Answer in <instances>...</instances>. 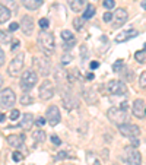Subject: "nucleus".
<instances>
[{"mask_svg":"<svg viewBox=\"0 0 146 165\" xmlns=\"http://www.w3.org/2000/svg\"><path fill=\"white\" fill-rule=\"evenodd\" d=\"M70 155L67 153L66 151H61V152H59V155L56 156V159H64V158H69Z\"/></svg>","mask_w":146,"mask_h":165,"instance_id":"obj_41","label":"nucleus"},{"mask_svg":"<svg viewBox=\"0 0 146 165\" xmlns=\"http://www.w3.org/2000/svg\"><path fill=\"white\" fill-rule=\"evenodd\" d=\"M102 19H104V22H111L113 20V13L111 12H105L104 16H102Z\"/></svg>","mask_w":146,"mask_h":165,"instance_id":"obj_39","label":"nucleus"},{"mask_svg":"<svg viewBox=\"0 0 146 165\" xmlns=\"http://www.w3.org/2000/svg\"><path fill=\"white\" fill-rule=\"evenodd\" d=\"M35 83H38V75L34 72V70H27V72H24V75H22V78H20V88H22V91H25V92H28V91H31L34 86H35Z\"/></svg>","mask_w":146,"mask_h":165,"instance_id":"obj_5","label":"nucleus"},{"mask_svg":"<svg viewBox=\"0 0 146 165\" xmlns=\"http://www.w3.org/2000/svg\"><path fill=\"white\" fill-rule=\"evenodd\" d=\"M61 38H63L64 42H76V38H75L73 32H70L69 29H63L61 31Z\"/></svg>","mask_w":146,"mask_h":165,"instance_id":"obj_24","label":"nucleus"},{"mask_svg":"<svg viewBox=\"0 0 146 165\" xmlns=\"http://www.w3.org/2000/svg\"><path fill=\"white\" fill-rule=\"evenodd\" d=\"M83 98L88 104H95L97 102V94L93 92V89H91V88H85L83 89Z\"/></svg>","mask_w":146,"mask_h":165,"instance_id":"obj_20","label":"nucleus"},{"mask_svg":"<svg viewBox=\"0 0 146 165\" xmlns=\"http://www.w3.org/2000/svg\"><path fill=\"white\" fill-rule=\"evenodd\" d=\"M32 139L37 143H41L46 140V132L44 130H34L32 132Z\"/></svg>","mask_w":146,"mask_h":165,"instance_id":"obj_25","label":"nucleus"},{"mask_svg":"<svg viewBox=\"0 0 146 165\" xmlns=\"http://www.w3.org/2000/svg\"><path fill=\"white\" fill-rule=\"evenodd\" d=\"M126 162L129 165H140L142 164V156H140V152L133 148V146H129L126 148Z\"/></svg>","mask_w":146,"mask_h":165,"instance_id":"obj_11","label":"nucleus"},{"mask_svg":"<svg viewBox=\"0 0 146 165\" xmlns=\"http://www.w3.org/2000/svg\"><path fill=\"white\" fill-rule=\"evenodd\" d=\"M22 3H24V6L29 9V10H37L38 7L42 6V3H44V0H22Z\"/></svg>","mask_w":146,"mask_h":165,"instance_id":"obj_19","label":"nucleus"},{"mask_svg":"<svg viewBox=\"0 0 146 165\" xmlns=\"http://www.w3.org/2000/svg\"><path fill=\"white\" fill-rule=\"evenodd\" d=\"M134 59H136L137 63H140V64H145V63H146V51H145V48H142V50H139V51H136V54H134Z\"/></svg>","mask_w":146,"mask_h":165,"instance_id":"obj_27","label":"nucleus"},{"mask_svg":"<svg viewBox=\"0 0 146 165\" xmlns=\"http://www.w3.org/2000/svg\"><path fill=\"white\" fill-rule=\"evenodd\" d=\"M102 5H104V7H105V9L111 10V9H114V7H115V2H114V0H104V2H102Z\"/></svg>","mask_w":146,"mask_h":165,"instance_id":"obj_33","label":"nucleus"},{"mask_svg":"<svg viewBox=\"0 0 146 165\" xmlns=\"http://www.w3.org/2000/svg\"><path fill=\"white\" fill-rule=\"evenodd\" d=\"M0 31H2V29H0Z\"/></svg>","mask_w":146,"mask_h":165,"instance_id":"obj_52","label":"nucleus"},{"mask_svg":"<svg viewBox=\"0 0 146 165\" xmlns=\"http://www.w3.org/2000/svg\"><path fill=\"white\" fill-rule=\"evenodd\" d=\"M61 120V114H60V110L57 105H51L47 108V112H46V121L48 123L50 126H57Z\"/></svg>","mask_w":146,"mask_h":165,"instance_id":"obj_10","label":"nucleus"},{"mask_svg":"<svg viewBox=\"0 0 146 165\" xmlns=\"http://www.w3.org/2000/svg\"><path fill=\"white\" fill-rule=\"evenodd\" d=\"M35 123H37L38 126H44L47 121H46V119H42V117H38V119L35 120Z\"/></svg>","mask_w":146,"mask_h":165,"instance_id":"obj_45","label":"nucleus"},{"mask_svg":"<svg viewBox=\"0 0 146 165\" xmlns=\"http://www.w3.org/2000/svg\"><path fill=\"white\" fill-rule=\"evenodd\" d=\"M12 158H13L15 162H19V161L24 159V155H22L20 152H13V153H12Z\"/></svg>","mask_w":146,"mask_h":165,"instance_id":"obj_37","label":"nucleus"},{"mask_svg":"<svg viewBox=\"0 0 146 165\" xmlns=\"http://www.w3.org/2000/svg\"><path fill=\"white\" fill-rule=\"evenodd\" d=\"M119 132L126 138H137L140 134V127L133 123H123V124H119Z\"/></svg>","mask_w":146,"mask_h":165,"instance_id":"obj_8","label":"nucleus"},{"mask_svg":"<svg viewBox=\"0 0 146 165\" xmlns=\"http://www.w3.org/2000/svg\"><path fill=\"white\" fill-rule=\"evenodd\" d=\"M139 140H137V139H133V142H132V145H133V148H134V146H139Z\"/></svg>","mask_w":146,"mask_h":165,"instance_id":"obj_47","label":"nucleus"},{"mask_svg":"<svg viewBox=\"0 0 146 165\" xmlns=\"http://www.w3.org/2000/svg\"><path fill=\"white\" fill-rule=\"evenodd\" d=\"M20 117V112H19V110H12V111H10V116H9V119L12 120V121H15V120H18Z\"/></svg>","mask_w":146,"mask_h":165,"instance_id":"obj_35","label":"nucleus"},{"mask_svg":"<svg viewBox=\"0 0 146 165\" xmlns=\"http://www.w3.org/2000/svg\"><path fill=\"white\" fill-rule=\"evenodd\" d=\"M3 85V78H2V75H0V86Z\"/></svg>","mask_w":146,"mask_h":165,"instance_id":"obj_51","label":"nucleus"},{"mask_svg":"<svg viewBox=\"0 0 146 165\" xmlns=\"http://www.w3.org/2000/svg\"><path fill=\"white\" fill-rule=\"evenodd\" d=\"M38 95H40L41 99H44V101H47V99H51L54 97V85L51 80H42L40 83V88H38Z\"/></svg>","mask_w":146,"mask_h":165,"instance_id":"obj_7","label":"nucleus"},{"mask_svg":"<svg viewBox=\"0 0 146 165\" xmlns=\"http://www.w3.org/2000/svg\"><path fill=\"white\" fill-rule=\"evenodd\" d=\"M93 15H95V6L93 5H88L83 15H82V19H91Z\"/></svg>","mask_w":146,"mask_h":165,"instance_id":"obj_26","label":"nucleus"},{"mask_svg":"<svg viewBox=\"0 0 146 165\" xmlns=\"http://www.w3.org/2000/svg\"><path fill=\"white\" fill-rule=\"evenodd\" d=\"M140 86H142V89H145L146 88V72H143L142 75H140Z\"/></svg>","mask_w":146,"mask_h":165,"instance_id":"obj_38","label":"nucleus"},{"mask_svg":"<svg viewBox=\"0 0 146 165\" xmlns=\"http://www.w3.org/2000/svg\"><path fill=\"white\" fill-rule=\"evenodd\" d=\"M127 18H129V13H127V10L124 7H120V9H117L115 13H113V19L115 22V27H123L126 24Z\"/></svg>","mask_w":146,"mask_h":165,"instance_id":"obj_15","label":"nucleus"},{"mask_svg":"<svg viewBox=\"0 0 146 165\" xmlns=\"http://www.w3.org/2000/svg\"><path fill=\"white\" fill-rule=\"evenodd\" d=\"M107 117L108 120L114 123V124H123V123H127V111L126 110H121L120 107H111L108 108L107 111Z\"/></svg>","mask_w":146,"mask_h":165,"instance_id":"obj_4","label":"nucleus"},{"mask_svg":"<svg viewBox=\"0 0 146 165\" xmlns=\"http://www.w3.org/2000/svg\"><path fill=\"white\" fill-rule=\"evenodd\" d=\"M73 27L76 31H82L83 29V19L82 18H75L73 19Z\"/></svg>","mask_w":146,"mask_h":165,"instance_id":"obj_30","label":"nucleus"},{"mask_svg":"<svg viewBox=\"0 0 146 165\" xmlns=\"http://www.w3.org/2000/svg\"><path fill=\"white\" fill-rule=\"evenodd\" d=\"M5 120H6V116H5L3 112H0V123H3Z\"/></svg>","mask_w":146,"mask_h":165,"instance_id":"obj_48","label":"nucleus"},{"mask_svg":"<svg viewBox=\"0 0 146 165\" xmlns=\"http://www.w3.org/2000/svg\"><path fill=\"white\" fill-rule=\"evenodd\" d=\"M19 102H20V104H22V105H31V104H32V102H34L32 95H29V94H24V95L20 97Z\"/></svg>","mask_w":146,"mask_h":165,"instance_id":"obj_28","label":"nucleus"},{"mask_svg":"<svg viewBox=\"0 0 146 165\" xmlns=\"http://www.w3.org/2000/svg\"><path fill=\"white\" fill-rule=\"evenodd\" d=\"M38 47L46 56H53L56 51V40L54 35L48 31H40L38 34Z\"/></svg>","mask_w":146,"mask_h":165,"instance_id":"obj_1","label":"nucleus"},{"mask_svg":"<svg viewBox=\"0 0 146 165\" xmlns=\"http://www.w3.org/2000/svg\"><path fill=\"white\" fill-rule=\"evenodd\" d=\"M66 78L67 80L70 82V83H76V82H79L82 79V76H80V72L78 69H73V70H69L66 73Z\"/></svg>","mask_w":146,"mask_h":165,"instance_id":"obj_21","label":"nucleus"},{"mask_svg":"<svg viewBox=\"0 0 146 165\" xmlns=\"http://www.w3.org/2000/svg\"><path fill=\"white\" fill-rule=\"evenodd\" d=\"M5 6L9 9L10 13H12V9H13V12H16V3H15V0H5Z\"/></svg>","mask_w":146,"mask_h":165,"instance_id":"obj_32","label":"nucleus"},{"mask_svg":"<svg viewBox=\"0 0 146 165\" xmlns=\"http://www.w3.org/2000/svg\"><path fill=\"white\" fill-rule=\"evenodd\" d=\"M19 28L24 31V34L25 35H31L34 31V19L31 18V16H28V15H25V16H22V19H20V24H19Z\"/></svg>","mask_w":146,"mask_h":165,"instance_id":"obj_14","label":"nucleus"},{"mask_svg":"<svg viewBox=\"0 0 146 165\" xmlns=\"http://www.w3.org/2000/svg\"><path fill=\"white\" fill-rule=\"evenodd\" d=\"M16 104V95H15L13 89L10 88H5L0 91V107L3 110H10L12 107Z\"/></svg>","mask_w":146,"mask_h":165,"instance_id":"obj_3","label":"nucleus"},{"mask_svg":"<svg viewBox=\"0 0 146 165\" xmlns=\"http://www.w3.org/2000/svg\"><path fill=\"white\" fill-rule=\"evenodd\" d=\"M142 9H143V10L146 9V3H145V0H142Z\"/></svg>","mask_w":146,"mask_h":165,"instance_id":"obj_50","label":"nucleus"},{"mask_svg":"<svg viewBox=\"0 0 146 165\" xmlns=\"http://www.w3.org/2000/svg\"><path fill=\"white\" fill-rule=\"evenodd\" d=\"M5 61H6V54H5V51L0 48V67L5 64Z\"/></svg>","mask_w":146,"mask_h":165,"instance_id":"obj_42","label":"nucleus"},{"mask_svg":"<svg viewBox=\"0 0 146 165\" xmlns=\"http://www.w3.org/2000/svg\"><path fill=\"white\" fill-rule=\"evenodd\" d=\"M10 12H9V9H7L5 5H2L0 3V24H5V22H7L9 20V18H10Z\"/></svg>","mask_w":146,"mask_h":165,"instance_id":"obj_23","label":"nucleus"},{"mask_svg":"<svg viewBox=\"0 0 146 165\" xmlns=\"http://www.w3.org/2000/svg\"><path fill=\"white\" fill-rule=\"evenodd\" d=\"M19 46H20V42L18 40H13V42H12V48L10 50H18L19 48Z\"/></svg>","mask_w":146,"mask_h":165,"instance_id":"obj_44","label":"nucleus"},{"mask_svg":"<svg viewBox=\"0 0 146 165\" xmlns=\"http://www.w3.org/2000/svg\"><path fill=\"white\" fill-rule=\"evenodd\" d=\"M123 64H124V63H123V60H117V61L113 64V70H114V72H121Z\"/></svg>","mask_w":146,"mask_h":165,"instance_id":"obj_34","label":"nucleus"},{"mask_svg":"<svg viewBox=\"0 0 146 165\" xmlns=\"http://www.w3.org/2000/svg\"><path fill=\"white\" fill-rule=\"evenodd\" d=\"M24 64H25V54L24 53H18L13 59L10 60L9 67H7V73L10 76H19L20 72L24 70Z\"/></svg>","mask_w":146,"mask_h":165,"instance_id":"obj_2","label":"nucleus"},{"mask_svg":"<svg viewBox=\"0 0 146 165\" xmlns=\"http://www.w3.org/2000/svg\"><path fill=\"white\" fill-rule=\"evenodd\" d=\"M12 41V37L9 35L7 32H5V31H0V42L2 44H7V42H10Z\"/></svg>","mask_w":146,"mask_h":165,"instance_id":"obj_29","label":"nucleus"},{"mask_svg":"<svg viewBox=\"0 0 146 165\" xmlns=\"http://www.w3.org/2000/svg\"><path fill=\"white\" fill-rule=\"evenodd\" d=\"M6 140L12 148L19 149V148H22L24 143H25V136H24V134H10V136H7Z\"/></svg>","mask_w":146,"mask_h":165,"instance_id":"obj_16","label":"nucleus"},{"mask_svg":"<svg viewBox=\"0 0 146 165\" xmlns=\"http://www.w3.org/2000/svg\"><path fill=\"white\" fill-rule=\"evenodd\" d=\"M34 123H35V119H34L32 114H24L22 117H20V121H19V127L20 129H24V130H31L32 129Z\"/></svg>","mask_w":146,"mask_h":165,"instance_id":"obj_17","label":"nucleus"},{"mask_svg":"<svg viewBox=\"0 0 146 165\" xmlns=\"http://www.w3.org/2000/svg\"><path fill=\"white\" fill-rule=\"evenodd\" d=\"M107 89L111 95H117V97L127 94V86L123 80H110L107 85Z\"/></svg>","mask_w":146,"mask_h":165,"instance_id":"obj_9","label":"nucleus"},{"mask_svg":"<svg viewBox=\"0 0 146 165\" xmlns=\"http://www.w3.org/2000/svg\"><path fill=\"white\" fill-rule=\"evenodd\" d=\"M132 111L134 114V117H137V119L143 120L145 119V99H134V102H133L132 105Z\"/></svg>","mask_w":146,"mask_h":165,"instance_id":"obj_13","label":"nucleus"},{"mask_svg":"<svg viewBox=\"0 0 146 165\" xmlns=\"http://www.w3.org/2000/svg\"><path fill=\"white\" fill-rule=\"evenodd\" d=\"M72 54L70 53H66L64 54V56H63V57H61V64H67V63H70V61H72Z\"/></svg>","mask_w":146,"mask_h":165,"instance_id":"obj_36","label":"nucleus"},{"mask_svg":"<svg viewBox=\"0 0 146 165\" xmlns=\"http://www.w3.org/2000/svg\"><path fill=\"white\" fill-rule=\"evenodd\" d=\"M16 29H19V24H16V22H12V24L9 25V31H10V32H13V31H16Z\"/></svg>","mask_w":146,"mask_h":165,"instance_id":"obj_43","label":"nucleus"},{"mask_svg":"<svg viewBox=\"0 0 146 165\" xmlns=\"http://www.w3.org/2000/svg\"><path fill=\"white\" fill-rule=\"evenodd\" d=\"M50 140H51V142H53V143H54L56 146L61 145V140H60V138H59V136H56V134H53V136L50 138Z\"/></svg>","mask_w":146,"mask_h":165,"instance_id":"obj_40","label":"nucleus"},{"mask_svg":"<svg viewBox=\"0 0 146 165\" xmlns=\"http://www.w3.org/2000/svg\"><path fill=\"white\" fill-rule=\"evenodd\" d=\"M139 35V31L137 29H127V31H123V32H120L117 37H115V42H124L127 41L129 38H134V37H137Z\"/></svg>","mask_w":146,"mask_h":165,"instance_id":"obj_18","label":"nucleus"},{"mask_svg":"<svg viewBox=\"0 0 146 165\" xmlns=\"http://www.w3.org/2000/svg\"><path fill=\"white\" fill-rule=\"evenodd\" d=\"M89 67H91L92 70H95V69H98V67H100V63H98V61H91Z\"/></svg>","mask_w":146,"mask_h":165,"instance_id":"obj_46","label":"nucleus"},{"mask_svg":"<svg viewBox=\"0 0 146 165\" xmlns=\"http://www.w3.org/2000/svg\"><path fill=\"white\" fill-rule=\"evenodd\" d=\"M38 25L41 27V31H47L48 27H50V20L47 19V18H41V19L38 20Z\"/></svg>","mask_w":146,"mask_h":165,"instance_id":"obj_31","label":"nucleus"},{"mask_svg":"<svg viewBox=\"0 0 146 165\" xmlns=\"http://www.w3.org/2000/svg\"><path fill=\"white\" fill-rule=\"evenodd\" d=\"M86 0H69V6L73 12H80L82 7H85Z\"/></svg>","mask_w":146,"mask_h":165,"instance_id":"obj_22","label":"nucleus"},{"mask_svg":"<svg viewBox=\"0 0 146 165\" xmlns=\"http://www.w3.org/2000/svg\"><path fill=\"white\" fill-rule=\"evenodd\" d=\"M61 98H63V105L66 107L67 110H75L78 107V99L75 98V95L69 89H63Z\"/></svg>","mask_w":146,"mask_h":165,"instance_id":"obj_12","label":"nucleus"},{"mask_svg":"<svg viewBox=\"0 0 146 165\" xmlns=\"http://www.w3.org/2000/svg\"><path fill=\"white\" fill-rule=\"evenodd\" d=\"M95 76H93V73H88L86 75V79H89V80H92Z\"/></svg>","mask_w":146,"mask_h":165,"instance_id":"obj_49","label":"nucleus"},{"mask_svg":"<svg viewBox=\"0 0 146 165\" xmlns=\"http://www.w3.org/2000/svg\"><path fill=\"white\" fill-rule=\"evenodd\" d=\"M32 64L35 67V70L40 75H42V76H48L51 73V64L47 60V57H34Z\"/></svg>","mask_w":146,"mask_h":165,"instance_id":"obj_6","label":"nucleus"}]
</instances>
